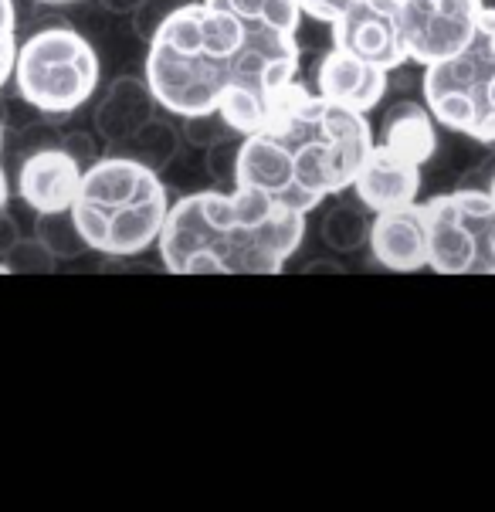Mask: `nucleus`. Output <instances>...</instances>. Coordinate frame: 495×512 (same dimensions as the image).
<instances>
[{"label": "nucleus", "mask_w": 495, "mask_h": 512, "mask_svg": "<svg viewBox=\"0 0 495 512\" xmlns=\"http://www.w3.org/2000/svg\"><path fill=\"white\" fill-rule=\"evenodd\" d=\"M373 143L367 112L329 102L295 82L272 119L241 140L238 187L312 214L326 197L353 187Z\"/></svg>", "instance_id": "2"}, {"label": "nucleus", "mask_w": 495, "mask_h": 512, "mask_svg": "<svg viewBox=\"0 0 495 512\" xmlns=\"http://www.w3.org/2000/svg\"><path fill=\"white\" fill-rule=\"evenodd\" d=\"M370 207L356 197V201H336L326 207L323 221H319V238L336 255H353L370 241Z\"/></svg>", "instance_id": "17"}, {"label": "nucleus", "mask_w": 495, "mask_h": 512, "mask_svg": "<svg viewBox=\"0 0 495 512\" xmlns=\"http://www.w3.org/2000/svg\"><path fill=\"white\" fill-rule=\"evenodd\" d=\"M421 187H424V163L387 143H373L370 156L363 160V167L353 180V194L370 207V214L414 204Z\"/></svg>", "instance_id": "10"}, {"label": "nucleus", "mask_w": 495, "mask_h": 512, "mask_svg": "<svg viewBox=\"0 0 495 512\" xmlns=\"http://www.w3.org/2000/svg\"><path fill=\"white\" fill-rule=\"evenodd\" d=\"M295 34L217 0H187L150 34L146 82L170 116L221 109L241 136L258 133L295 85Z\"/></svg>", "instance_id": "1"}, {"label": "nucleus", "mask_w": 495, "mask_h": 512, "mask_svg": "<svg viewBox=\"0 0 495 512\" xmlns=\"http://www.w3.org/2000/svg\"><path fill=\"white\" fill-rule=\"evenodd\" d=\"M462 184L465 187H479V190H485V194L495 197V156H489V160H482L479 167L468 170L462 177Z\"/></svg>", "instance_id": "25"}, {"label": "nucleus", "mask_w": 495, "mask_h": 512, "mask_svg": "<svg viewBox=\"0 0 495 512\" xmlns=\"http://www.w3.org/2000/svg\"><path fill=\"white\" fill-rule=\"evenodd\" d=\"M85 167L65 150L62 143L45 146V150L31 153L17 167V197L34 214L41 211H62L75 204L78 184H82Z\"/></svg>", "instance_id": "12"}, {"label": "nucleus", "mask_w": 495, "mask_h": 512, "mask_svg": "<svg viewBox=\"0 0 495 512\" xmlns=\"http://www.w3.org/2000/svg\"><path fill=\"white\" fill-rule=\"evenodd\" d=\"M99 7L116 17H126V14H140L143 0H99Z\"/></svg>", "instance_id": "27"}, {"label": "nucleus", "mask_w": 495, "mask_h": 512, "mask_svg": "<svg viewBox=\"0 0 495 512\" xmlns=\"http://www.w3.org/2000/svg\"><path fill=\"white\" fill-rule=\"evenodd\" d=\"M180 143H184V133H180V123H173L170 116H156L150 123H143L136 129L129 140H123L119 146H112L106 153H119V156H129V160L143 163L150 170H170L173 160L180 156Z\"/></svg>", "instance_id": "16"}, {"label": "nucleus", "mask_w": 495, "mask_h": 512, "mask_svg": "<svg viewBox=\"0 0 495 512\" xmlns=\"http://www.w3.org/2000/svg\"><path fill=\"white\" fill-rule=\"evenodd\" d=\"M17 241H21V224H17L14 214H7V207H4V211H0V258H4Z\"/></svg>", "instance_id": "26"}, {"label": "nucleus", "mask_w": 495, "mask_h": 512, "mask_svg": "<svg viewBox=\"0 0 495 512\" xmlns=\"http://www.w3.org/2000/svg\"><path fill=\"white\" fill-rule=\"evenodd\" d=\"M99 75L102 62L92 41L51 11L38 17V28L24 38V45H17L14 89L45 109L55 123H65L92 99Z\"/></svg>", "instance_id": "5"}, {"label": "nucleus", "mask_w": 495, "mask_h": 512, "mask_svg": "<svg viewBox=\"0 0 495 512\" xmlns=\"http://www.w3.org/2000/svg\"><path fill=\"white\" fill-rule=\"evenodd\" d=\"M4 140H7V129H4V119H0V156H4ZM7 197H11V187H7V173L0 167V211L7 207Z\"/></svg>", "instance_id": "28"}, {"label": "nucleus", "mask_w": 495, "mask_h": 512, "mask_svg": "<svg viewBox=\"0 0 495 512\" xmlns=\"http://www.w3.org/2000/svg\"><path fill=\"white\" fill-rule=\"evenodd\" d=\"M302 272H340V265L336 262H309Z\"/></svg>", "instance_id": "29"}, {"label": "nucleus", "mask_w": 495, "mask_h": 512, "mask_svg": "<svg viewBox=\"0 0 495 512\" xmlns=\"http://www.w3.org/2000/svg\"><path fill=\"white\" fill-rule=\"evenodd\" d=\"M295 4L302 7V14L306 17H316V21H323V24H333L336 17L353 4V0H295Z\"/></svg>", "instance_id": "24"}, {"label": "nucleus", "mask_w": 495, "mask_h": 512, "mask_svg": "<svg viewBox=\"0 0 495 512\" xmlns=\"http://www.w3.org/2000/svg\"><path fill=\"white\" fill-rule=\"evenodd\" d=\"M41 4H48V7H58V4H72V0H41Z\"/></svg>", "instance_id": "30"}, {"label": "nucleus", "mask_w": 495, "mask_h": 512, "mask_svg": "<svg viewBox=\"0 0 495 512\" xmlns=\"http://www.w3.org/2000/svg\"><path fill=\"white\" fill-rule=\"evenodd\" d=\"M377 143L394 146V150L414 156L418 163H431L438 153V119L431 116L428 102H394L380 119Z\"/></svg>", "instance_id": "15"}, {"label": "nucleus", "mask_w": 495, "mask_h": 512, "mask_svg": "<svg viewBox=\"0 0 495 512\" xmlns=\"http://www.w3.org/2000/svg\"><path fill=\"white\" fill-rule=\"evenodd\" d=\"M4 265H7V272H51V268H55V255L31 234V238H21L7 251Z\"/></svg>", "instance_id": "22"}, {"label": "nucleus", "mask_w": 495, "mask_h": 512, "mask_svg": "<svg viewBox=\"0 0 495 512\" xmlns=\"http://www.w3.org/2000/svg\"><path fill=\"white\" fill-rule=\"evenodd\" d=\"M17 14L14 0H0V89H7V82L14 78V62H17Z\"/></svg>", "instance_id": "21"}, {"label": "nucleus", "mask_w": 495, "mask_h": 512, "mask_svg": "<svg viewBox=\"0 0 495 512\" xmlns=\"http://www.w3.org/2000/svg\"><path fill=\"white\" fill-rule=\"evenodd\" d=\"M302 238L306 214L251 187H214L170 204L156 245L173 275H275Z\"/></svg>", "instance_id": "3"}, {"label": "nucleus", "mask_w": 495, "mask_h": 512, "mask_svg": "<svg viewBox=\"0 0 495 512\" xmlns=\"http://www.w3.org/2000/svg\"><path fill=\"white\" fill-rule=\"evenodd\" d=\"M156 106L160 102H156L146 78L116 75L95 102V136H99V143H106V150H112V146L129 140L143 123H150L156 116Z\"/></svg>", "instance_id": "14"}, {"label": "nucleus", "mask_w": 495, "mask_h": 512, "mask_svg": "<svg viewBox=\"0 0 495 512\" xmlns=\"http://www.w3.org/2000/svg\"><path fill=\"white\" fill-rule=\"evenodd\" d=\"M370 255L390 272H421L428 268V218L424 204H404L377 211L370 221Z\"/></svg>", "instance_id": "11"}, {"label": "nucleus", "mask_w": 495, "mask_h": 512, "mask_svg": "<svg viewBox=\"0 0 495 512\" xmlns=\"http://www.w3.org/2000/svg\"><path fill=\"white\" fill-rule=\"evenodd\" d=\"M387 75L390 72H384V68L329 45L326 55H319L316 62V92L329 102H340V106H350L356 112H370L384 102L390 89Z\"/></svg>", "instance_id": "13"}, {"label": "nucleus", "mask_w": 495, "mask_h": 512, "mask_svg": "<svg viewBox=\"0 0 495 512\" xmlns=\"http://www.w3.org/2000/svg\"><path fill=\"white\" fill-rule=\"evenodd\" d=\"M58 143H62L65 150L82 163V167H92V163L99 160V146H95L92 133H82V129H78V133H65Z\"/></svg>", "instance_id": "23"}, {"label": "nucleus", "mask_w": 495, "mask_h": 512, "mask_svg": "<svg viewBox=\"0 0 495 512\" xmlns=\"http://www.w3.org/2000/svg\"><path fill=\"white\" fill-rule=\"evenodd\" d=\"M34 238H38L55 258H62V262H72V258L92 251L82 228H78L72 207H62V211H41L38 218H34Z\"/></svg>", "instance_id": "18"}, {"label": "nucleus", "mask_w": 495, "mask_h": 512, "mask_svg": "<svg viewBox=\"0 0 495 512\" xmlns=\"http://www.w3.org/2000/svg\"><path fill=\"white\" fill-rule=\"evenodd\" d=\"M72 214L92 251L129 258L160 241L170 201L160 173L129 156L106 153L85 167Z\"/></svg>", "instance_id": "4"}, {"label": "nucleus", "mask_w": 495, "mask_h": 512, "mask_svg": "<svg viewBox=\"0 0 495 512\" xmlns=\"http://www.w3.org/2000/svg\"><path fill=\"white\" fill-rule=\"evenodd\" d=\"M180 133H184V143H190L194 150H211L214 143H224L231 136H241L238 129L228 123L221 109L211 112H194V116L180 119Z\"/></svg>", "instance_id": "19"}, {"label": "nucleus", "mask_w": 495, "mask_h": 512, "mask_svg": "<svg viewBox=\"0 0 495 512\" xmlns=\"http://www.w3.org/2000/svg\"><path fill=\"white\" fill-rule=\"evenodd\" d=\"M333 48L397 72L411 62L404 38V0H353L333 21Z\"/></svg>", "instance_id": "8"}, {"label": "nucleus", "mask_w": 495, "mask_h": 512, "mask_svg": "<svg viewBox=\"0 0 495 512\" xmlns=\"http://www.w3.org/2000/svg\"><path fill=\"white\" fill-rule=\"evenodd\" d=\"M428 268L438 275H495V197L479 187L424 201Z\"/></svg>", "instance_id": "7"}, {"label": "nucleus", "mask_w": 495, "mask_h": 512, "mask_svg": "<svg viewBox=\"0 0 495 512\" xmlns=\"http://www.w3.org/2000/svg\"><path fill=\"white\" fill-rule=\"evenodd\" d=\"M421 95L448 133L472 143H495V7H485L462 51L424 65Z\"/></svg>", "instance_id": "6"}, {"label": "nucleus", "mask_w": 495, "mask_h": 512, "mask_svg": "<svg viewBox=\"0 0 495 512\" xmlns=\"http://www.w3.org/2000/svg\"><path fill=\"white\" fill-rule=\"evenodd\" d=\"M241 140H245V136H231V140L214 143L211 150H204L207 153L204 170H207V177L214 180L217 190H234V187H238V153H241Z\"/></svg>", "instance_id": "20"}, {"label": "nucleus", "mask_w": 495, "mask_h": 512, "mask_svg": "<svg viewBox=\"0 0 495 512\" xmlns=\"http://www.w3.org/2000/svg\"><path fill=\"white\" fill-rule=\"evenodd\" d=\"M482 0H404V38L411 62H445L472 41Z\"/></svg>", "instance_id": "9"}, {"label": "nucleus", "mask_w": 495, "mask_h": 512, "mask_svg": "<svg viewBox=\"0 0 495 512\" xmlns=\"http://www.w3.org/2000/svg\"><path fill=\"white\" fill-rule=\"evenodd\" d=\"M7 272V265H4V258H0V275H4Z\"/></svg>", "instance_id": "31"}]
</instances>
